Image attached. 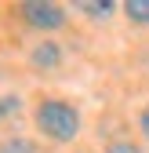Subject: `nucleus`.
Segmentation results:
<instances>
[{
    "instance_id": "6e6552de",
    "label": "nucleus",
    "mask_w": 149,
    "mask_h": 153,
    "mask_svg": "<svg viewBox=\"0 0 149 153\" xmlns=\"http://www.w3.org/2000/svg\"><path fill=\"white\" fill-rule=\"evenodd\" d=\"M105 153H142V149H138L135 142H113V146H109Z\"/></svg>"
},
{
    "instance_id": "39448f33",
    "label": "nucleus",
    "mask_w": 149,
    "mask_h": 153,
    "mask_svg": "<svg viewBox=\"0 0 149 153\" xmlns=\"http://www.w3.org/2000/svg\"><path fill=\"white\" fill-rule=\"evenodd\" d=\"M0 153H36V146L22 135H15V139H4L0 142Z\"/></svg>"
},
{
    "instance_id": "1a4fd4ad",
    "label": "nucleus",
    "mask_w": 149,
    "mask_h": 153,
    "mask_svg": "<svg viewBox=\"0 0 149 153\" xmlns=\"http://www.w3.org/2000/svg\"><path fill=\"white\" fill-rule=\"evenodd\" d=\"M138 128H142V135H145V139H149V106H145V109H142V117H138Z\"/></svg>"
},
{
    "instance_id": "f03ea898",
    "label": "nucleus",
    "mask_w": 149,
    "mask_h": 153,
    "mask_svg": "<svg viewBox=\"0 0 149 153\" xmlns=\"http://www.w3.org/2000/svg\"><path fill=\"white\" fill-rule=\"evenodd\" d=\"M18 11H22V18H26L29 26H36V29H58V26L66 22V11H62L58 4H40V0H29V4H22Z\"/></svg>"
},
{
    "instance_id": "423d86ee",
    "label": "nucleus",
    "mask_w": 149,
    "mask_h": 153,
    "mask_svg": "<svg viewBox=\"0 0 149 153\" xmlns=\"http://www.w3.org/2000/svg\"><path fill=\"white\" fill-rule=\"evenodd\" d=\"M77 11H87L91 18H98V15L105 18L109 11H113V4H109V0H102V4H95V0H80V4H77Z\"/></svg>"
},
{
    "instance_id": "7ed1b4c3",
    "label": "nucleus",
    "mask_w": 149,
    "mask_h": 153,
    "mask_svg": "<svg viewBox=\"0 0 149 153\" xmlns=\"http://www.w3.org/2000/svg\"><path fill=\"white\" fill-rule=\"evenodd\" d=\"M58 62H62V51H58V44H51V40L36 44V51H33V66H36V69H55Z\"/></svg>"
},
{
    "instance_id": "20e7f679",
    "label": "nucleus",
    "mask_w": 149,
    "mask_h": 153,
    "mask_svg": "<svg viewBox=\"0 0 149 153\" xmlns=\"http://www.w3.org/2000/svg\"><path fill=\"white\" fill-rule=\"evenodd\" d=\"M124 11H127L131 22H145V26H149V0H127Z\"/></svg>"
},
{
    "instance_id": "0eeeda50",
    "label": "nucleus",
    "mask_w": 149,
    "mask_h": 153,
    "mask_svg": "<svg viewBox=\"0 0 149 153\" xmlns=\"http://www.w3.org/2000/svg\"><path fill=\"white\" fill-rule=\"evenodd\" d=\"M18 106H22V99H18V95H4V99H0V117L18 113Z\"/></svg>"
},
{
    "instance_id": "f257e3e1",
    "label": "nucleus",
    "mask_w": 149,
    "mask_h": 153,
    "mask_svg": "<svg viewBox=\"0 0 149 153\" xmlns=\"http://www.w3.org/2000/svg\"><path fill=\"white\" fill-rule=\"evenodd\" d=\"M36 128L55 142H69L80 131V113L62 99H44L36 106Z\"/></svg>"
}]
</instances>
